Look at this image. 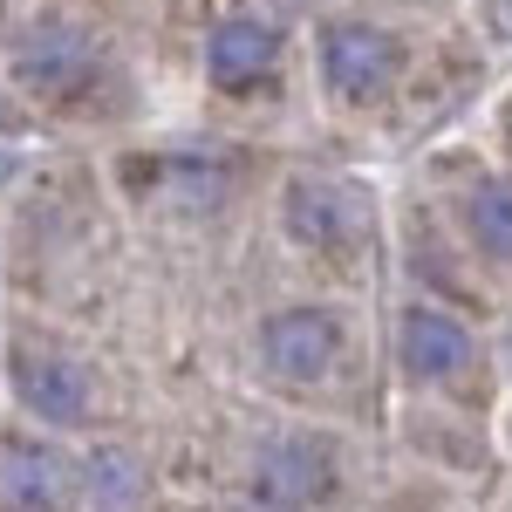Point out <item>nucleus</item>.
Returning <instances> with one entry per match:
<instances>
[{
  "label": "nucleus",
  "mask_w": 512,
  "mask_h": 512,
  "mask_svg": "<svg viewBox=\"0 0 512 512\" xmlns=\"http://www.w3.org/2000/svg\"><path fill=\"white\" fill-rule=\"evenodd\" d=\"M458 219L485 260L512 267V178H472L458 192Z\"/></svg>",
  "instance_id": "obj_10"
},
{
  "label": "nucleus",
  "mask_w": 512,
  "mask_h": 512,
  "mask_svg": "<svg viewBox=\"0 0 512 512\" xmlns=\"http://www.w3.org/2000/svg\"><path fill=\"white\" fill-rule=\"evenodd\" d=\"M506 130H512V117H506Z\"/></svg>",
  "instance_id": "obj_14"
},
{
  "label": "nucleus",
  "mask_w": 512,
  "mask_h": 512,
  "mask_svg": "<svg viewBox=\"0 0 512 512\" xmlns=\"http://www.w3.org/2000/svg\"><path fill=\"white\" fill-rule=\"evenodd\" d=\"M69 499V465L35 437L0 444V512H62Z\"/></svg>",
  "instance_id": "obj_9"
},
{
  "label": "nucleus",
  "mask_w": 512,
  "mask_h": 512,
  "mask_svg": "<svg viewBox=\"0 0 512 512\" xmlns=\"http://www.w3.org/2000/svg\"><path fill=\"white\" fill-rule=\"evenodd\" d=\"M130 485H137V478H130V458H123V451H96V458H89V492H96V499L123 506Z\"/></svg>",
  "instance_id": "obj_11"
},
{
  "label": "nucleus",
  "mask_w": 512,
  "mask_h": 512,
  "mask_svg": "<svg viewBox=\"0 0 512 512\" xmlns=\"http://www.w3.org/2000/svg\"><path fill=\"white\" fill-rule=\"evenodd\" d=\"M103 41L76 28V21H41L14 41V82L28 96H48V103H82L96 76H103Z\"/></svg>",
  "instance_id": "obj_1"
},
{
  "label": "nucleus",
  "mask_w": 512,
  "mask_h": 512,
  "mask_svg": "<svg viewBox=\"0 0 512 512\" xmlns=\"http://www.w3.org/2000/svg\"><path fill=\"white\" fill-rule=\"evenodd\" d=\"M280 226L308 253H349L369 233V205L342 185V178H287L280 192Z\"/></svg>",
  "instance_id": "obj_5"
},
{
  "label": "nucleus",
  "mask_w": 512,
  "mask_h": 512,
  "mask_svg": "<svg viewBox=\"0 0 512 512\" xmlns=\"http://www.w3.org/2000/svg\"><path fill=\"white\" fill-rule=\"evenodd\" d=\"M260 362L287 390H315L342 362V321L328 315V308H308V301L301 308H274V315L260 321Z\"/></svg>",
  "instance_id": "obj_4"
},
{
  "label": "nucleus",
  "mask_w": 512,
  "mask_h": 512,
  "mask_svg": "<svg viewBox=\"0 0 512 512\" xmlns=\"http://www.w3.org/2000/svg\"><path fill=\"white\" fill-rule=\"evenodd\" d=\"M205 76L226 96H253L280 76V28L274 21H253V14H233L205 35Z\"/></svg>",
  "instance_id": "obj_6"
},
{
  "label": "nucleus",
  "mask_w": 512,
  "mask_h": 512,
  "mask_svg": "<svg viewBox=\"0 0 512 512\" xmlns=\"http://www.w3.org/2000/svg\"><path fill=\"white\" fill-rule=\"evenodd\" d=\"M335 485H342V451H335V437H321V431H287L253 458V492L280 512L328 506Z\"/></svg>",
  "instance_id": "obj_3"
},
{
  "label": "nucleus",
  "mask_w": 512,
  "mask_h": 512,
  "mask_svg": "<svg viewBox=\"0 0 512 512\" xmlns=\"http://www.w3.org/2000/svg\"><path fill=\"white\" fill-rule=\"evenodd\" d=\"M396 362H403L410 383H451L472 362V335L444 308H403V321H396Z\"/></svg>",
  "instance_id": "obj_7"
},
{
  "label": "nucleus",
  "mask_w": 512,
  "mask_h": 512,
  "mask_svg": "<svg viewBox=\"0 0 512 512\" xmlns=\"http://www.w3.org/2000/svg\"><path fill=\"white\" fill-rule=\"evenodd\" d=\"M233 512H280V506H267V499H260V506H233Z\"/></svg>",
  "instance_id": "obj_12"
},
{
  "label": "nucleus",
  "mask_w": 512,
  "mask_h": 512,
  "mask_svg": "<svg viewBox=\"0 0 512 512\" xmlns=\"http://www.w3.org/2000/svg\"><path fill=\"white\" fill-rule=\"evenodd\" d=\"M14 396H21V410L41 417V424H55V431H76L82 417H89V376H82L69 355H21L14 362Z\"/></svg>",
  "instance_id": "obj_8"
},
{
  "label": "nucleus",
  "mask_w": 512,
  "mask_h": 512,
  "mask_svg": "<svg viewBox=\"0 0 512 512\" xmlns=\"http://www.w3.org/2000/svg\"><path fill=\"white\" fill-rule=\"evenodd\" d=\"M403 76V41L376 21H335L321 35V82L335 103H383Z\"/></svg>",
  "instance_id": "obj_2"
},
{
  "label": "nucleus",
  "mask_w": 512,
  "mask_h": 512,
  "mask_svg": "<svg viewBox=\"0 0 512 512\" xmlns=\"http://www.w3.org/2000/svg\"><path fill=\"white\" fill-rule=\"evenodd\" d=\"M499 14H506V35H512V0H499Z\"/></svg>",
  "instance_id": "obj_13"
}]
</instances>
